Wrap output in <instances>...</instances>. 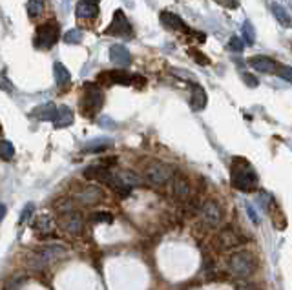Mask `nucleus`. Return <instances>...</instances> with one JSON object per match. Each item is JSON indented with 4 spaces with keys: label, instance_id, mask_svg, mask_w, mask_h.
<instances>
[{
    "label": "nucleus",
    "instance_id": "nucleus-1",
    "mask_svg": "<svg viewBox=\"0 0 292 290\" xmlns=\"http://www.w3.org/2000/svg\"><path fill=\"white\" fill-rule=\"evenodd\" d=\"M232 186L239 192H252L257 188V174L256 170L245 159H234L230 168Z\"/></svg>",
    "mask_w": 292,
    "mask_h": 290
},
{
    "label": "nucleus",
    "instance_id": "nucleus-2",
    "mask_svg": "<svg viewBox=\"0 0 292 290\" xmlns=\"http://www.w3.org/2000/svg\"><path fill=\"white\" fill-rule=\"evenodd\" d=\"M68 254H70V252H68V248H66L64 245L44 246V248H41L39 252L33 254V257H31V266L37 268V270H44L48 266L55 265V263H59L61 259L68 257Z\"/></svg>",
    "mask_w": 292,
    "mask_h": 290
},
{
    "label": "nucleus",
    "instance_id": "nucleus-3",
    "mask_svg": "<svg viewBox=\"0 0 292 290\" xmlns=\"http://www.w3.org/2000/svg\"><path fill=\"white\" fill-rule=\"evenodd\" d=\"M227 268L232 275L247 279L256 272V259L248 252H234L227 259Z\"/></svg>",
    "mask_w": 292,
    "mask_h": 290
},
{
    "label": "nucleus",
    "instance_id": "nucleus-4",
    "mask_svg": "<svg viewBox=\"0 0 292 290\" xmlns=\"http://www.w3.org/2000/svg\"><path fill=\"white\" fill-rule=\"evenodd\" d=\"M82 90H84V95H82L81 100L82 113L88 117H93L104 104V93H102L101 86L95 84V82H86Z\"/></svg>",
    "mask_w": 292,
    "mask_h": 290
},
{
    "label": "nucleus",
    "instance_id": "nucleus-5",
    "mask_svg": "<svg viewBox=\"0 0 292 290\" xmlns=\"http://www.w3.org/2000/svg\"><path fill=\"white\" fill-rule=\"evenodd\" d=\"M174 174H176V168L168 165V163H163V161H152L150 165L144 168L146 181L154 186L167 185L168 181L174 179Z\"/></svg>",
    "mask_w": 292,
    "mask_h": 290
},
{
    "label": "nucleus",
    "instance_id": "nucleus-6",
    "mask_svg": "<svg viewBox=\"0 0 292 290\" xmlns=\"http://www.w3.org/2000/svg\"><path fill=\"white\" fill-rule=\"evenodd\" d=\"M59 33H61V26L57 20H48L46 24H41L37 28L35 33V46L42 48V50H50L51 46L57 44L59 40Z\"/></svg>",
    "mask_w": 292,
    "mask_h": 290
},
{
    "label": "nucleus",
    "instance_id": "nucleus-7",
    "mask_svg": "<svg viewBox=\"0 0 292 290\" xmlns=\"http://www.w3.org/2000/svg\"><path fill=\"white\" fill-rule=\"evenodd\" d=\"M97 80L101 82V84H121V86H131L139 82V84H144L146 79L141 75H131L128 73L126 70H110V71H102L97 75Z\"/></svg>",
    "mask_w": 292,
    "mask_h": 290
},
{
    "label": "nucleus",
    "instance_id": "nucleus-8",
    "mask_svg": "<svg viewBox=\"0 0 292 290\" xmlns=\"http://www.w3.org/2000/svg\"><path fill=\"white\" fill-rule=\"evenodd\" d=\"M59 226H61V230L66 232V234L81 235L82 228H84V221H82V215L79 214V212L68 210V212H62L61 214Z\"/></svg>",
    "mask_w": 292,
    "mask_h": 290
},
{
    "label": "nucleus",
    "instance_id": "nucleus-9",
    "mask_svg": "<svg viewBox=\"0 0 292 290\" xmlns=\"http://www.w3.org/2000/svg\"><path fill=\"white\" fill-rule=\"evenodd\" d=\"M106 35H115V37H130L131 35V26L126 19L124 11L122 10H115L113 13V20L111 24L106 28L104 31Z\"/></svg>",
    "mask_w": 292,
    "mask_h": 290
},
{
    "label": "nucleus",
    "instance_id": "nucleus-10",
    "mask_svg": "<svg viewBox=\"0 0 292 290\" xmlns=\"http://www.w3.org/2000/svg\"><path fill=\"white\" fill-rule=\"evenodd\" d=\"M241 245H243V237L239 234H236V230H232L230 226H228V228H223L216 239V248L221 252L234 250V248H237V246H241Z\"/></svg>",
    "mask_w": 292,
    "mask_h": 290
},
{
    "label": "nucleus",
    "instance_id": "nucleus-11",
    "mask_svg": "<svg viewBox=\"0 0 292 290\" xmlns=\"http://www.w3.org/2000/svg\"><path fill=\"white\" fill-rule=\"evenodd\" d=\"M201 215H203V221L207 223L210 228H216V226L221 225L223 221V210L221 206L217 205L216 201H207L205 206H203L201 210Z\"/></svg>",
    "mask_w": 292,
    "mask_h": 290
},
{
    "label": "nucleus",
    "instance_id": "nucleus-12",
    "mask_svg": "<svg viewBox=\"0 0 292 290\" xmlns=\"http://www.w3.org/2000/svg\"><path fill=\"white\" fill-rule=\"evenodd\" d=\"M84 177L91 181H99V183H104V185H111L113 183V177L115 174H111L106 166H90L84 170Z\"/></svg>",
    "mask_w": 292,
    "mask_h": 290
},
{
    "label": "nucleus",
    "instance_id": "nucleus-13",
    "mask_svg": "<svg viewBox=\"0 0 292 290\" xmlns=\"http://www.w3.org/2000/svg\"><path fill=\"white\" fill-rule=\"evenodd\" d=\"M248 64H250V68H254L256 71H261V73H277V70H279V64L276 60L263 55H256L248 59Z\"/></svg>",
    "mask_w": 292,
    "mask_h": 290
},
{
    "label": "nucleus",
    "instance_id": "nucleus-14",
    "mask_svg": "<svg viewBox=\"0 0 292 290\" xmlns=\"http://www.w3.org/2000/svg\"><path fill=\"white\" fill-rule=\"evenodd\" d=\"M172 194L179 201H187L190 197V183L185 175H176L172 181Z\"/></svg>",
    "mask_w": 292,
    "mask_h": 290
},
{
    "label": "nucleus",
    "instance_id": "nucleus-15",
    "mask_svg": "<svg viewBox=\"0 0 292 290\" xmlns=\"http://www.w3.org/2000/svg\"><path fill=\"white\" fill-rule=\"evenodd\" d=\"M190 90H192V99H190V106L194 111H203L205 110V106H207V91L203 86H199L197 82H192L190 84Z\"/></svg>",
    "mask_w": 292,
    "mask_h": 290
},
{
    "label": "nucleus",
    "instance_id": "nucleus-16",
    "mask_svg": "<svg viewBox=\"0 0 292 290\" xmlns=\"http://www.w3.org/2000/svg\"><path fill=\"white\" fill-rule=\"evenodd\" d=\"M110 60L115 66L126 68V66H130L131 55H130V51L126 50L122 44H115V46H111V48H110Z\"/></svg>",
    "mask_w": 292,
    "mask_h": 290
},
{
    "label": "nucleus",
    "instance_id": "nucleus-17",
    "mask_svg": "<svg viewBox=\"0 0 292 290\" xmlns=\"http://www.w3.org/2000/svg\"><path fill=\"white\" fill-rule=\"evenodd\" d=\"M102 199V192L101 188H97V186H86V188H82L79 194H77V201L81 203V205H95V203H99V201Z\"/></svg>",
    "mask_w": 292,
    "mask_h": 290
},
{
    "label": "nucleus",
    "instance_id": "nucleus-18",
    "mask_svg": "<svg viewBox=\"0 0 292 290\" xmlns=\"http://www.w3.org/2000/svg\"><path fill=\"white\" fill-rule=\"evenodd\" d=\"M161 22L172 31H185V33L190 31L187 28V24L183 22L181 17H177L176 13H172V11H163L161 13Z\"/></svg>",
    "mask_w": 292,
    "mask_h": 290
},
{
    "label": "nucleus",
    "instance_id": "nucleus-19",
    "mask_svg": "<svg viewBox=\"0 0 292 290\" xmlns=\"http://www.w3.org/2000/svg\"><path fill=\"white\" fill-rule=\"evenodd\" d=\"M71 122H73V110H71L70 106H59L57 115L53 119L55 128H68Z\"/></svg>",
    "mask_w": 292,
    "mask_h": 290
},
{
    "label": "nucleus",
    "instance_id": "nucleus-20",
    "mask_svg": "<svg viewBox=\"0 0 292 290\" xmlns=\"http://www.w3.org/2000/svg\"><path fill=\"white\" fill-rule=\"evenodd\" d=\"M57 108L55 104H51V102H48V104H42V106H37L35 110L31 111V117H35V119H41V120H53L57 115Z\"/></svg>",
    "mask_w": 292,
    "mask_h": 290
},
{
    "label": "nucleus",
    "instance_id": "nucleus-21",
    "mask_svg": "<svg viewBox=\"0 0 292 290\" xmlns=\"http://www.w3.org/2000/svg\"><path fill=\"white\" fill-rule=\"evenodd\" d=\"M97 15H99V8H97V4H93V2L82 0V2L77 4V17H79V19L91 20V19H95Z\"/></svg>",
    "mask_w": 292,
    "mask_h": 290
},
{
    "label": "nucleus",
    "instance_id": "nucleus-22",
    "mask_svg": "<svg viewBox=\"0 0 292 290\" xmlns=\"http://www.w3.org/2000/svg\"><path fill=\"white\" fill-rule=\"evenodd\" d=\"M270 8H272V15L276 17V20L283 26V28H292V17L288 15L287 10H285L281 4H276V2H274Z\"/></svg>",
    "mask_w": 292,
    "mask_h": 290
},
{
    "label": "nucleus",
    "instance_id": "nucleus-23",
    "mask_svg": "<svg viewBox=\"0 0 292 290\" xmlns=\"http://www.w3.org/2000/svg\"><path fill=\"white\" fill-rule=\"evenodd\" d=\"M53 73H55V80H57V84H59V86L70 84L71 75H70V71L66 70L64 64H61V62H55V66H53Z\"/></svg>",
    "mask_w": 292,
    "mask_h": 290
},
{
    "label": "nucleus",
    "instance_id": "nucleus-24",
    "mask_svg": "<svg viewBox=\"0 0 292 290\" xmlns=\"http://www.w3.org/2000/svg\"><path fill=\"white\" fill-rule=\"evenodd\" d=\"M241 33H243V39H245V42H247L248 46L256 42V31H254V26H252L248 20H245V22H243Z\"/></svg>",
    "mask_w": 292,
    "mask_h": 290
},
{
    "label": "nucleus",
    "instance_id": "nucleus-25",
    "mask_svg": "<svg viewBox=\"0 0 292 290\" xmlns=\"http://www.w3.org/2000/svg\"><path fill=\"white\" fill-rule=\"evenodd\" d=\"M42 11H44V4H42V0H30V2H28V15H30L31 19L41 17Z\"/></svg>",
    "mask_w": 292,
    "mask_h": 290
},
{
    "label": "nucleus",
    "instance_id": "nucleus-26",
    "mask_svg": "<svg viewBox=\"0 0 292 290\" xmlns=\"http://www.w3.org/2000/svg\"><path fill=\"white\" fill-rule=\"evenodd\" d=\"M119 177H121V181L124 183L126 188H131V186L141 185V179H139L135 174H131V172H122V174H119Z\"/></svg>",
    "mask_w": 292,
    "mask_h": 290
},
{
    "label": "nucleus",
    "instance_id": "nucleus-27",
    "mask_svg": "<svg viewBox=\"0 0 292 290\" xmlns=\"http://www.w3.org/2000/svg\"><path fill=\"white\" fill-rule=\"evenodd\" d=\"M0 155H2V159L4 161L13 159V155H15V148H13V144H11L10 140L2 139V142H0Z\"/></svg>",
    "mask_w": 292,
    "mask_h": 290
},
{
    "label": "nucleus",
    "instance_id": "nucleus-28",
    "mask_svg": "<svg viewBox=\"0 0 292 290\" xmlns=\"http://www.w3.org/2000/svg\"><path fill=\"white\" fill-rule=\"evenodd\" d=\"M35 230L37 232H42V234H46V232H50L51 228H53V223H51L50 217H39V219L35 221Z\"/></svg>",
    "mask_w": 292,
    "mask_h": 290
},
{
    "label": "nucleus",
    "instance_id": "nucleus-29",
    "mask_svg": "<svg viewBox=\"0 0 292 290\" xmlns=\"http://www.w3.org/2000/svg\"><path fill=\"white\" fill-rule=\"evenodd\" d=\"M113 221V215L110 212H95L91 215V223H111Z\"/></svg>",
    "mask_w": 292,
    "mask_h": 290
},
{
    "label": "nucleus",
    "instance_id": "nucleus-30",
    "mask_svg": "<svg viewBox=\"0 0 292 290\" xmlns=\"http://www.w3.org/2000/svg\"><path fill=\"white\" fill-rule=\"evenodd\" d=\"M110 146V140L108 139H95L91 144L86 146V150H93V152H101L104 150V148H108Z\"/></svg>",
    "mask_w": 292,
    "mask_h": 290
},
{
    "label": "nucleus",
    "instance_id": "nucleus-31",
    "mask_svg": "<svg viewBox=\"0 0 292 290\" xmlns=\"http://www.w3.org/2000/svg\"><path fill=\"white\" fill-rule=\"evenodd\" d=\"M64 42L66 44H79L81 42V31L79 30H71L64 35Z\"/></svg>",
    "mask_w": 292,
    "mask_h": 290
},
{
    "label": "nucleus",
    "instance_id": "nucleus-32",
    "mask_svg": "<svg viewBox=\"0 0 292 290\" xmlns=\"http://www.w3.org/2000/svg\"><path fill=\"white\" fill-rule=\"evenodd\" d=\"M228 48L232 51H236V53H241L243 51V40L239 37H232V40L228 42Z\"/></svg>",
    "mask_w": 292,
    "mask_h": 290
},
{
    "label": "nucleus",
    "instance_id": "nucleus-33",
    "mask_svg": "<svg viewBox=\"0 0 292 290\" xmlns=\"http://www.w3.org/2000/svg\"><path fill=\"white\" fill-rule=\"evenodd\" d=\"M277 75L281 77V79L288 80V82H292V68H288V66H279Z\"/></svg>",
    "mask_w": 292,
    "mask_h": 290
},
{
    "label": "nucleus",
    "instance_id": "nucleus-34",
    "mask_svg": "<svg viewBox=\"0 0 292 290\" xmlns=\"http://www.w3.org/2000/svg\"><path fill=\"white\" fill-rule=\"evenodd\" d=\"M216 2L223 8H227V10H237V6H239L237 0H216Z\"/></svg>",
    "mask_w": 292,
    "mask_h": 290
},
{
    "label": "nucleus",
    "instance_id": "nucleus-35",
    "mask_svg": "<svg viewBox=\"0 0 292 290\" xmlns=\"http://www.w3.org/2000/svg\"><path fill=\"white\" fill-rule=\"evenodd\" d=\"M192 57H194L199 64H210V59L205 57V55H199V51H196V50H192Z\"/></svg>",
    "mask_w": 292,
    "mask_h": 290
},
{
    "label": "nucleus",
    "instance_id": "nucleus-36",
    "mask_svg": "<svg viewBox=\"0 0 292 290\" xmlns=\"http://www.w3.org/2000/svg\"><path fill=\"white\" fill-rule=\"evenodd\" d=\"M243 80H245L247 86H250V88H256L257 86V79L254 75H250V73H245V75H243Z\"/></svg>",
    "mask_w": 292,
    "mask_h": 290
},
{
    "label": "nucleus",
    "instance_id": "nucleus-37",
    "mask_svg": "<svg viewBox=\"0 0 292 290\" xmlns=\"http://www.w3.org/2000/svg\"><path fill=\"white\" fill-rule=\"evenodd\" d=\"M247 212H248V217L252 219V223H254V225H257V223H259V217H257L256 210H254V206L247 205Z\"/></svg>",
    "mask_w": 292,
    "mask_h": 290
},
{
    "label": "nucleus",
    "instance_id": "nucleus-38",
    "mask_svg": "<svg viewBox=\"0 0 292 290\" xmlns=\"http://www.w3.org/2000/svg\"><path fill=\"white\" fill-rule=\"evenodd\" d=\"M31 212H33V205H28L24 208V212H22V215H21V223H26V221H28V217L31 215Z\"/></svg>",
    "mask_w": 292,
    "mask_h": 290
},
{
    "label": "nucleus",
    "instance_id": "nucleus-39",
    "mask_svg": "<svg viewBox=\"0 0 292 290\" xmlns=\"http://www.w3.org/2000/svg\"><path fill=\"white\" fill-rule=\"evenodd\" d=\"M0 210H2V219H4V217H6V206L2 205V208H0Z\"/></svg>",
    "mask_w": 292,
    "mask_h": 290
},
{
    "label": "nucleus",
    "instance_id": "nucleus-40",
    "mask_svg": "<svg viewBox=\"0 0 292 290\" xmlns=\"http://www.w3.org/2000/svg\"><path fill=\"white\" fill-rule=\"evenodd\" d=\"M86 2H93V4H97V2H99V0H86Z\"/></svg>",
    "mask_w": 292,
    "mask_h": 290
}]
</instances>
